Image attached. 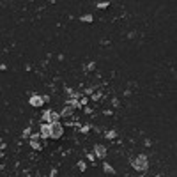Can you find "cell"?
<instances>
[{
  "instance_id": "obj_1",
  "label": "cell",
  "mask_w": 177,
  "mask_h": 177,
  "mask_svg": "<svg viewBox=\"0 0 177 177\" xmlns=\"http://www.w3.org/2000/svg\"><path fill=\"white\" fill-rule=\"evenodd\" d=\"M62 133H64V129H62V124L60 122H52L50 124V138H60L62 137Z\"/></svg>"
},
{
  "instance_id": "obj_2",
  "label": "cell",
  "mask_w": 177,
  "mask_h": 177,
  "mask_svg": "<svg viewBox=\"0 0 177 177\" xmlns=\"http://www.w3.org/2000/svg\"><path fill=\"white\" fill-rule=\"evenodd\" d=\"M133 166H135L137 170H140V172H145L147 170V158L145 156H138V158H135L133 159Z\"/></svg>"
},
{
  "instance_id": "obj_3",
  "label": "cell",
  "mask_w": 177,
  "mask_h": 177,
  "mask_svg": "<svg viewBox=\"0 0 177 177\" xmlns=\"http://www.w3.org/2000/svg\"><path fill=\"white\" fill-rule=\"evenodd\" d=\"M42 120H46L48 124H52V122H59V120H60V115H59L57 112H53V110H48V112H44V113H42Z\"/></svg>"
},
{
  "instance_id": "obj_4",
  "label": "cell",
  "mask_w": 177,
  "mask_h": 177,
  "mask_svg": "<svg viewBox=\"0 0 177 177\" xmlns=\"http://www.w3.org/2000/svg\"><path fill=\"white\" fill-rule=\"evenodd\" d=\"M28 103H30L32 106L39 108V106H42V103H44V98H41V96H37V94H34V96H30Z\"/></svg>"
},
{
  "instance_id": "obj_5",
  "label": "cell",
  "mask_w": 177,
  "mask_h": 177,
  "mask_svg": "<svg viewBox=\"0 0 177 177\" xmlns=\"http://www.w3.org/2000/svg\"><path fill=\"white\" fill-rule=\"evenodd\" d=\"M39 133H41L39 137H42V138H50V124H48V122L41 124V127H39Z\"/></svg>"
},
{
  "instance_id": "obj_6",
  "label": "cell",
  "mask_w": 177,
  "mask_h": 177,
  "mask_svg": "<svg viewBox=\"0 0 177 177\" xmlns=\"http://www.w3.org/2000/svg\"><path fill=\"white\" fill-rule=\"evenodd\" d=\"M30 145H32V149H35V151H41L42 147H41V142H39V133L37 135H30Z\"/></svg>"
},
{
  "instance_id": "obj_7",
  "label": "cell",
  "mask_w": 177,
  "mask_h": 177,
  "mask_svg": "<svg viewBox=\"0 0 177 177\" xmlns=\"http://www.w3.org/2000/svg\"><path fill=\"white\" fill-rule=\"evenodd\" d=\"M96 156H98V158H105V156H106V149H105L103 145H98V147H96Z\"/></svg>"
},
{
  "instance_id": "obj_8",
  "label": "cell",
  "mask_w": 177,
  "mask_h": 177,
  "mask_svg": "<svg viewBox=\"0 0 177 177\" xmlns=\"http://www.w3.org/2000/svg\"><path fill=\"white\" fill-rule=\"evenodd\" d=\"M73 108H74V106H71V105L67 103V105H66V108L62 110V117H67V115H71V113H73Z\"/></svg>"
},
{
  "instance_id": "obj_9",
  "label": "cell",
  "mask_w": 177,
  "mask_h": 177,
  "mask_svg": "<svg viewBox=\"0 0 177 177\" xmlns=\"http://www.w3.org/2000/svg\"><path fill=\"white\" fill-rule=\"evenodd\" d=\"M103 168H105V172H106V173H115V170H113L108 163H105V165H103Z\"/></svg>"
},
{
  "instance_id": "obj_10",
  "label": "cell",
  "mask_w": 177,
  "mask_h": 177,
  "mask_svg": "<svg viewBox=\"0 0 177 177\" xmlns=\"http://www.w3.org/2000/svg\"><path fill=\"white\" fill-rule=\"evenodd\" d=\"M106 6H110V2H101V4H98V7H99V9H105Z\"/></svg>"
},
{
  "instance_id": "obj_11",
  "label": "cell",
  "mask_w": 177,
  "mask_h": 177,
  "mask_svg": "<svg viewBox=\"0 0 177 177\" xmlns=\"http://www.w3.org/2000/svg\"><path fill=\"white\" fill-rule=\"evenodd\" d=\"M91 20H92V16H91V14H87V16H83V18H81V21H91Z\"/></svg>"
},
{
  "instance_id": "obj_12",
  "label": "cell",
  "mask_w": 177,
  "mask_h": 177,
  "mask_svg": "<svg viewBox=\"0 0 177 177\" xmlns=\"http://www.w3.org/2000/svg\"><path fill=\"white\" fill-rule=\"evenodd\" d=\"M78 166H80V170H85V166H87V165H85V163L81 161V163H78Z\"/></svg>"
},
{
  "instance_id": "obj_13",
  "label": "cell",
  "mask_w": 177,
  "mask_h": 177,
  "mask_svg": "<svg viewBox=\"0 0 177 177\" xmlns=\"http://www.w3.org/2000/svg\"><path fill=\"white\" fill-rule=\"evenodd\" d=\"M92 69H94V64L91 62V64H88V66H87V71H92Z\"/></svg>"
},
{
  "instance_id": "obj_14",
  "label": "cell",
  "mask_w": 177,
  "mask_h": 177,
  "mask_svg": "<svg viewBox=\"0 0 177 177\" xmlns=\"http://www.w3.org/2000/svg\"><path fill=\"white\" fill-rule=\"evenodd\" d=\"M23 135H25V137H30V127H27V129H25Z\"/></svg>"
},
{
  "instance_id": "obj_15",
  "label": "cell",
  "mask_w": 177,
  "mask_h": 177,
  "mask_svg": "<svg viewBox=\"0 0 177 177\" xmlns=\"http://www.w3.org/2000/svg\"><path fill=\"white\" fill-rule=\"evenodd\" d=\"M106 137H108V138H113V137H115V133H113V131H108V135H106Z\"/></svg>"
}]
</instances>
